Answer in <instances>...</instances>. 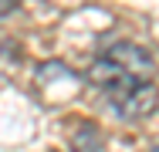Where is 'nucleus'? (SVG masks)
I'll return each mask as SVG.
<instances>
[{"label": "nucleus", "mask_w": 159, "mask_h": 152, "mask_svg": "<svg viewBox=\"0 0 159 152\" xmlns=\"http://www.w3.org/2000/svg\"><path fill=\"white\" fill-rule=\"evenodd\" d=\"M17 7H20V0H0V20H3V17H10Z\"/></svg>", "instance_id": "obj_3"}, {"label": "nucleus", "mask_w": 159, "mask_h": 152, "mask_svg": "<svg viewBox=\"0 0 159 152\" xmlns=\"http://www.w3.org/2000/svg\"><path fill=\"white\" fill-rule=\"evenodd\" d=\"M152 152H159V145H156V149H152Z\"/></svg>", "instance_id": "obj_4"}, {"label": "nucleus", "mask_w": 159, "mask_h": 152, "mask_svg": "<svg viewBox=\"0 0 159 152\" xmlns=\"http://www.w3.org/2000/svg\"><path fill=\"white\" fill-rule=\"evenodd\" d=\"M156 61L135 41L108 44L88 68V85L105 98V105L122 118H146L159 105V88L152 81Z\"/></svg>", "instance_id": "obj_1"}, {"label": "nucleus", "mask_w": 159, "mask_h": 152, "mask_svg": "<svg viewBox=\"0 0 159 152\" xmlns=\"http://www.w3.org/2000/svg\"><path fill=\"white\" fill-rule=\"evenodd\" d=\"M71 152H102V128L88 118H78V125L68 132Z\"/></svg>", "instance_id": "obj_2"}]
</instances>
